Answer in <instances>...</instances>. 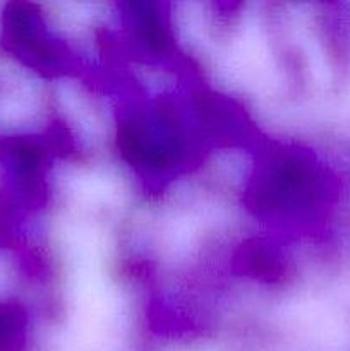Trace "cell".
I'll list each match as a JSON object with an SVG mask.
<instances>
[{
  "instance_id": "cell-1",
  "label": "cell",
  "mask_w": 350,
  "mask_h": 351,
  "mask_svg": "<svg viewBox=\"0 0 350 351\" xmlns=\"http://www.w3.org/2000/svg\"><path fill=\"white\" fill-rule=\"evenodd\" d=\"M325 192V175L309 154L273 147L257 161L246 202L259 216L295 218L316 208Z\"/></svg>"
},
{
  "instance_id": "cell-2",
  "label": "cell",
  "mask_w": 350,
  "mask_h": 351,
  "mask_svg": "<svg viewBox=\"0 0 350 351\" xmlns=\"http://www.w3.org/2000/svg\"><path fill=\"white\" fill-rule=\"evenodd\" d=\"M5 41L27 65L47 74L62 72L69 65L64 51L41 24L40 16L27 3H12L3 16Z\"/></svg>"
},
{
  "instance_id": "cell-3",
  "label": "cell",
  "mask_w": 350,
  "mask_h": 351,
  "mask_svg": "<svg viewBox=\"0 0 350 351\" xmlns=\"http://www.w3.org/2000/svg\"><path fill=\"white\" fill-rule=\"evenodd\" d=\"M240 271L256 280L275 283L283 276V261L268 243L253 242L242 247L237 256Z\"/></svg>"
}]
</instances>
